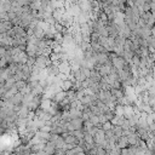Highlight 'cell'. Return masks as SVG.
<instances>
[{"instance_id": "cell-2", "label": "cell", "mask_w": 155, "mask_h": 155, "mask_svg": "<svg viewBox=\"0 0 155 155\" xmlns=\"http://www.w3.org/2000/svg\"><path fill=\"white\" fill-rule=\"evenodd\" d=\"M127 144H129V143H127V138H126V137H121V136H120V137L118 138V145H119V148L122 149V148H125Z\"/></svg>"}, {"instance_id": "cell-1", "label": "cell", "mask_w": 155, "mask_h": 155, "mask_svg": "<svg viewBox=\"0 0 155 155\" xmlns=\"http://www.w3.org/2000/svg\"><path fill=\"white\" fill-rule=\"evenodd\" d=\"M69 126H70V129H73V130H81V127H82V120L79 118H74L70 122H69Z\"/></svg>"}]
</instances>
